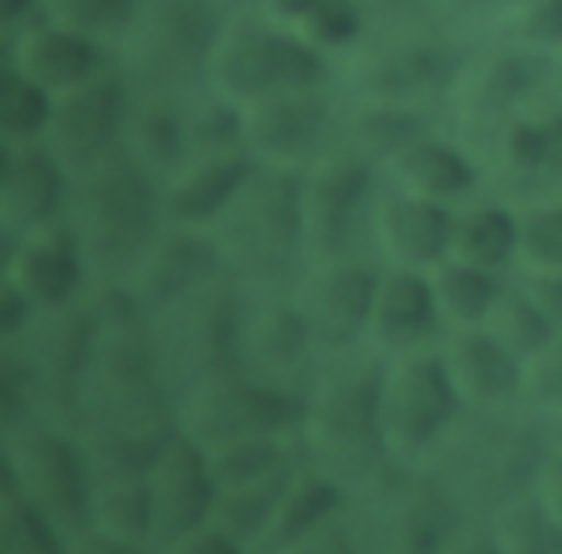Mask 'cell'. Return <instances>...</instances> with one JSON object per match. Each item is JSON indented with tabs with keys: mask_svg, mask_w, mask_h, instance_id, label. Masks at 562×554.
Returning a JSON list of instances; mask_svg holds the SVG:
<instances>
[{
	"mask_svg": "<svg viewBox=\"0 0 562 554\" xmlns=\"http://www.w3.org/2000/svg\"><path fill=\"white\" fill-rule=\"evenodd\" d=\"M285 554H360V545L351 536V523H347V510L334 523H325L321 532H312L307 541H299L294 550H285Z\"/></svg>",
	"mask_w": 562,
	"mask_h": 554,
	"instance_id": "7dc6e473",
	"label": "cell"
},
{
	"mask_svg": "<svg viewBox=\"0 0 562 554\" xmlns=\"http://www.w3.org/2000/svg\"><path fill=\"white\" fill-rule=\"evenodd\" d=\"M255 171V158L246 154V145H211V149H193L162 185V220L176 224H198L211 229L224 207L237 198V189L246 185V176Z\"/></svg>",
	"mask_w": 562,
	"mask_h": 554,
	"instance_id": "4dcf8cb0",
	"label": "cell"
},
{
	"mask_svg": "<svg viewBox=\"0 0 562 554\" xmlns=\"http://www.w3.org/2000/svg\"><path fill=\"white\" fill-rule=\"evenodd\" d=\"M44 13V0H0V18H4V31L13 35L18 26L35 22Z\"/></svg>",
	"mask_w": 562,
	"mask_h": 554,
	"instance_id": "681fc988",
	"label": "cell"
},
{
	"mask_svg": "<svg viewBox=\"0 0 562 554\" xmlns=\"http://www.w3.org/2000/svg\"><path fill=\"white\" fill-rule=\"evenodd\" d=\"M338 106L329 84L259 97L241 106V145L259 167L307 171L338 141Z\"/></svg>",
	"mask_w": 562,
	"mask_h": 554,
	"instance_id": "2e32d148",
	"label": "cell"
},
{
	"mask_svg": "<svg viewBox=\"0 0 562 554\" xmlns=\"http://www.w3.org/2000/svg\"><path fill=\"white\" fill-rule=\"evenodd\" d=\"M224 18V0H140L114 57L132 88L193 97L206 88V62Z\"/></svg>",
	"mask_w": 562,
	"mask_h": 554,
	"instance_id": "ba28073f",
	"label": "cell"
},
{
	"mask_svg": "<svg viewBox=\"0 0 562 554\" xmlns=\"http://www.w3.org/2000/svg\"><path fill=\"white\" fill-rule=\"evenodd\" d=\"M378 273H382V264L369 251H347V255L307 259L303 273L290 281V299L303 312L321 356L364 347Z\"/></svg>",
	"mask_w": 562,
	"mask_h": 554,
	"instance_id": "e0dca14e",
	"label": "cell"
},
{
	"mask_svg": "<svg viewBox=\"0 0 562 554\" xmlns=\"http://www.w3.org/2000/svg\"><path fill=\"white\" fill-rule=\"evenodd\" d=\"M382 356L369 347L334 352L321 361L299 405V453L351 492L391 466L378 431Z\"/></svg>",
	"mask_w": 562,
	"mask_h": 554,
	"instance_id": "7a4b0ae2",
	"label": "cell"
},
{
	"mask_svg": "<svg viewBox=\"0 0 562 554\" xmlns=\"http://www.w3.org/2000/svg\"><path fill=\"white\" fill-rule=\"evenodd\" d=\"M501 40H514L531 53L562 57V0H518L496 26Z\"/></svg>",
	"mask_w": 562,
	"mask_h": 554,
	"instance_id": "b9f144b4",
	"label": "cell"
},
{
	"mask_svg": "<svg viewBox=\"0 0 562 554\" xmlns=\"http://www.w3.org/2000/svg\"><path fill=\"white\" fill-rule=\"evenodd\" d=\"M351 501V488L338 484L334 475H325L312 462H299L285 479V488L277 492V506L255 541V554H285L299 541H307L312 532H321L325 523H334Z\"/></svg>",
	"mask_w": 562,
	"mask_h": 554,
	"instance_id": "1f68e13d",
	"label": "cell"
},
{
	"mask_svg": "<svg viewBox=\"0 0 562 554\" xmlns=\"http://www.w3.org/2000/svg\"><path fill=\"white\" fill-rule=\"evenodd\" d=\"M518 0H430V9H435V18L452 31L457 22L465 26V22H479V26H501L505 22V13L514 9Z\"/></svg>",
	"mask_w": 562,
	"mask_h": 554,
	"instance_id": "ee69618b",
	"label": "cell"
},
{
	"mask_svg": "<svg viewBox=\"0 0 562 554\" xmlns=\"http://www.w3.org/2000/svg\"><path fill=\"white\" fill-rule=\"evenodd\" d=\"M382 176L408 193H422L439 207H461L470 198H479L483 189H492L487 167L479 158V149L457 132V128H439L430 123L426 132H417L386 167Z\"/></svg>",
	"mask_w": 562,
	"mask_h": 554,
	"instance_id": "d4e9b609",
	"label": "cell"
},
{
	"mask_svg": "<svg viewBox=\"0 0 562 554\" xmlns=\"http://www.w3.org/2000/svg\"><path fill=\"white\" fill-rule=\"evenodd\" d=\"M439 339H443V321L435 308L430 273L382 264L378 286H373V303H369L364 347L378 356H400V352L435 347Z\"/></svg>",
	"mask_w": 562,
	"mask_h": 554,
	"instance_id": "f1b7e54d",
	"label": "cell"
},
{
	"mask_svg": "<svg viewBox=\"0 0 562 554\" xmlns=\"http://www.w3.org/2000/svg\"><path fill=\"white\" fill-rule=\"evenodd\" d=\"M4 281L35 312L70 308L97 290L83 242L70 229V220H53V224H40V229L4 242Z\"/></svg>",
	"mask_w": 562,
	"mask_h": 554,
	"instance_id": "44dd1931",
	"label": "cell"
},
{
	"mask_svg": "<svg viewBox=\"0 0 562 554\" xmlns=\"http://www.w3.org/2000/svg\"><path fill=\"white\" fill-rule=\"evenodd\" d=\"M123 149L162 185L189 154H193V136H189V97H171V92H132V110H127V128H123Z\"/></svg>",
	"mask_w": 562,
	"mask_h": 554,
	"instance_id": "d6a6232c",
	"label": "cell"
},
{
	"mask_svg": "<svg viewBox=\"0 0 562 554\" xmlns=\"http://www.w3.org/2000/svg\"><path fill=\"white\" fill-rule=\"evenodd\" d=\"M110 62H114L110 44H101L97 35L75 31L48 13H40L35 22H26L9 35V66L48 92H66V88L92 79L97 70H105Z\"/></svg>",
	"mask_w": 562,
	"mask_h": 554,
	"instance_id": "f546056e",
	"label": "cell"
},
{
	"mask_svg": "<svg viewBox=\"0 0 562 554\" xmlns=\"http://www.w3.org/2000/svg\"><path fill=\"white\" fill-rule=\"evenodd\" d=\"M299 396L277 391L246 369H224L176 396V431H184L202 448L268 431L299 435Z\"/></svg>",
	"mask_w": 562,
	"mask_h": 554,
	"instance_id": "9a60e30c",
	"label": "cell"
},
{
	"mask_svg": "<svg viewBox=\"0 0 562 554\" xmlns=\"http://www.w3.org/2000/svg\"><path fill=\"white\" fill-rule=\"evenodd\" d=\"M544 431H549V422L531 418L527 409L461 413V422L435 448L426 470H435V479L457 497V506L465 514L487 519L505 501L531 492Z\"/></svg>",
	"mask_w": 562,
	"mask_h": 554,
	"instance_id": "5b68a950",
	"label": "cell"
},
{
	"mask_svg": "<svg viewBox=\"0 0 562 554\" xmlns=\"http://www.w3.org/2000/svg\"><path fill=\"white\" fill-rule=\"evenodd\" d=\"M465 57L470 53H461L443 22H408L369 31L360 48L338 62V70L347 79V97L430 110L435 101L448 106Z\"/></svg>",
	"mask_w": 562,
	"mask_h": 554,
	"instance_id": "52a82bcc",
	"label": "cell"
},
{
	"mask_svg": "<svg viewBox=\"0 0 562 554\" xmlns=\"http://www.w3.org/2000/svg\"><path fill=\"white\" fill-rule=\"evenodd\" d=\"M224 273L246 290H290L307 264L299 171L259 167L246 176L237 198L211 224Z\"/></svg>",
	"mask_w": 562,
	"mask_h": 554,
	"instance_id": "277c9868",
	"label": "cell"
},
{
	"mask_svg": "<svg viewBox=\"0 0 562 554\" xmlns=\"http://www.w3.org/2000/svg\"><path fill=\"white\" fill-rule=\"evenodd\" d=\"M4 488L31 501L57 532H88V492H92V453L88 440L57 418H26L0 431Z\"/></svg>",
	"mask_w": 562,
	"mask_h": 554,
	"instance_id": "9c48e42d",
	"label": "cell"
},
{
	"mask_svg": "<svg viewBox=\"0 0 562 554\" xmlns=\"http://www.w3.org/2000/svg\"><path fill=\"white\" fill-rule=\"evenodd\" d=\"M53 101L57 92L40 88L22 70L4 66V88H0V145H31L48 136L53 123Z\"/></svg>",
	"mask_w": 562,
	"mask_h": 554,
	"instance_id": "d590c367",
	"label": "cell"
},
{
	"mask_svg": "<svg viewBox=\"0 0 562 554\" xmlns=\"http://www.w3.org/2000/svg\"><path fill=\"white\" fill-rule=\"evenodd\" d=\"M553 70H558V57L531 53V48L496 35V44L483 53H470L457 75V88L448 97L452 128L470 145H479L505 119L553 97Z\"/></svg>",
	"mask_w": 562,
	"mask_h": 554,
	"instance_id": "5bb4252c",
	"label": "cell"
},
{
	"mask_svg": "<svg viewBox=\"0 0 562 554\" xmlns=\"http://www.w3.org/2000/svg\"><path fill=\"white\" fill-rule=\"evenodd\" d=\"M70 202V167L44 145H0V233L4 242L66 220Z\"/></svg>",
	"mask_w": 562,
	"mask_h": 554,
	"instance_id": "4316f807",
	"label": "cell"
},
{
	"mask_svg": "<svg viewBox=\"0 0 562 554\" xmlns=\"http://www.w3.org/2000/svg\"><path fill=\"white\" fill-rule=\"evenodd\" d=\"M562 268V189L518 198V268Z\"/></svg>",
	"mask_w": 562,
	"mask_h": 554,
	"instance_id": "8d00e7d4",
	"label": "cell"
},
{
	"mask_svg": "<svg viewBox=\"0 0 562 554\" xmlns=\"http://www.w3.org/2000/svg\"><path fill=\"white\" fill-rule=\"evenodd\" d=\"M439 356L465 413L522 409V356L509 352L492 330H448L439 339Z\"/></svg>",
	"mask_w": 562,
	"mask_h": 554,
	"instance_id": "83f0119b",
	"label": "cell"
},
{
	"mask_svg": "<svg viewBox=\"0 0 562 554\" xmlns=\"http://www.w3.org/2000/svg\"><path fill=\"white\" fill-rule=\"evenodd\" d=\"M522 409L549 426L562 422V330L522 361Z\"/></svg>",
	"mask_w": 562,
	"mask_h": 554,
	"instance_id": "ab89813d",
	"label": "cell"
},
{
	"mask_svg": "<svg viewBox=\"0 0 562 554\" xmlns=\"http://www.w3.org/2000/svg\"><path fill=\"white\" fill-rule=\"evenodd\" d=\"M448 259H465L492 273H514L518 268V202L483 189L479 198L452 207Z\"/></svg>",
	"mask_w": 562,
	"mask_h": 554,
	"instance_id": "836d02e7",
	"label": "cell"
},
{
	"mask_svg": "<svg viewBox=\"0 0 562 554\" xmlns=\"http://www.w3.org/2000/svg\"><path fill=\"white\" fill-rule=\"evenodd\" d=\"M66 554H154L149 545H132V541H114L101 532H79L66 541Z\"/></svg>",
	"mask_w": 562,
	"mask_h": 554,
	"instance_id": "c3c4849f",
	"label": "cell"
},
{
	"mask_svg": "<svg viewBox=\"0 0 562 554\" xmlns=\"http://www.w3.org/2000/svg\"><path fill=\"white\" fill-rule=\"evenodd\" d=\"M553 554H562V541H558V550H553Z\"/></svg>",
	"mask_w": 562,
	"mask_h": 554,
	"instance_id": "816d5d0a",
	"label": "cell"
},
{
	"mask_svg": "<svg viewBox=\"0 0 562 554\" xmlns=\"http://www.w3.org/2000/svg\"><path fill=\"white\" fill-rule=\"evenodd\" d=\"M448 220H452V207L408 193L382 176V189L369 215V255L386 268L430 273L435 264L448 259Z\"/></svg>",
	"mask_w": 562,
	"mask_h": 554,
	"instance_id": "484cf974",
	"label": "cell"
},
{
	"mask_svg": "<svg viewBox=\"0 0 562 554\" xmlns=\"http://www.w3.org/2000/svg\"><path fill=\"white\" fill-rule=\"evenodd\" d=\"M88 453H92L88 532L154 550V514H149V453H154V444L88 440Z\"/></svg>",
	"mask_w": 562,
	"mask_h": 554,
	"instance_id": "7402d4cb",
	"label": "cell"
},
{
	"mask_svg": "<svg viewBox=\"0 0 562 554\" xmlns=\"http://www.w3.org/2000/svg\"><path fill=\"white\" fill-rule=\"evenodd\" d=\"M430 554H501V550H496L492 523H487L483 514H461V519L452 523V532H448Z\"/></svg>",
	"mask_w": 562,
	"mask_h": 554,
	"instance_id": "f6af8a7d",
	"label": "cell"
},
{
	"mask_svg": "<svg viewBox=\"0 0 562 554\" xmlns=\"http://www.w3.org/2000/svg\"><path fill=\"white\" fill-rule=\"evenodd\" d=\"M465 510L426 466L391 462L347 501L360 554H430Z\"/></svg>",
	"mask_w": 562,
	"mask_h": 554,
	"instance_id": "30bf717a",
	"label": "cell"
},
{
	"mask_svg": "<svg viewBox=\"0 0 562 554\" xmlns=\"http://www.w3.org/2000/svg\"><path fill=\"white\" fill-rule=\"evenodd\" d=\"M321 361L325 356H321L303 312L294 308L290 290H246L241 334H237V369L303 400Z\"/></svg>",
	"mask_w": 562,
	"mask_h": 554,
	"instance_id": "ac0fdd59",
	"label": "cell"
},
{
	"mask_svg": "<svg viewBox=\"0 0 562 554\" xmlns=\"http://www.w3.org/2000/svg\"><path fill=\"white\" fill-rule=\"evenodd\" d=\"M66 220L83 242L97 290L123 286L136 255L162 224L158 180L119 145L70 171Z\"/></svg>",
	"mask_w": 562,
	"mask_h": 554,
	"instance_id": "3957f363",
	"label": "cell"
},
{
	"mask_svg": "<svg viewBox=\"0 0 562 554\" xmlns=\"http://www.w3.org/2000/svg\"><path fill=\"white\" fill-rule=\"evenodd\" d=\"M378 189H382V167L347 145L325 149L307 171H299L307 259L369 251V215Z\"/></svg>",
	"mask_w": 562,
	"mask_h": 554,
	"instance_id": "4fadbf2b",
	"label": "cell"
},
{
	"mask_svg": "<svg viewBox=\"0 0 562 554\" xmlns=\"http://www.w3.org/2000/svg\"><path fill=\"white\" fill-rule=\"evenodd\" d=\"M487 180L505 189V198H531L562 189V101L544 97L522 114L492 128L479 145Z\"/></svg>",
	"mask_w": 562,
	"mask_h": 554,
	"instance_id": "d6986e66",
	"label": "cell"
},
{
	"mask_svg": "<svg viewBox=\"0 0 562 554\" xmlns=\"http://www.w3.org/2000/svg\"><path fill=\"white\" fill-rule=\"evenodd\" d=\"M97 303V347L75 387L70 426L83 440L158 444L167 431H176V396L154 356L149 312L123 286H101Z\"/></svg>",
	"mask_w": 562,
	"mask_h": 554,
	"instance_id": "6da1fadb",
	"label": "cell"
},
{
	"mask_svg": "<svg viewBox=\"0 0 562 554\" xmlns=\"http://www.w3.org/2000/svg\"><path fill=\"white\" fill-rule=\"evenodd\" d=\"M136 9H140V0H44L48 18H57L75 31H88L110 48L123 44L127 26L136 22Z\"/></svg>",
	"mask_w": 562,
	"mask_h": 554,
	"instance_id": "60d3db41",
	"label": "cell"
},
{
	"mask_svg": "<svg viewBox=\"0 0 562 554\" xmlns=\"http://www.w3.org/2000/svg\"><path fill=\"white\" fill-rule=\"evenodd\" d=\"M483 330H492L509 352H518L522 361L536 352V347H544L553 334H558V325L536 308V299L522 290V281L509 273V281H505V290H501V299L492 303V312H487V321H483Z\"/></svg>",
	"mask_w": 562,
	"mask_h": 554,
	"instance_id": "74e56055",
	"label": "cell"
},
{
	"mask_svg": "<svg viewBox=\"0 0 562 554\" xmlns=\"http://www.w3.org/2000/svg\"><path fill=\"white\" fill-rule=\"evenodd\" d=\"M487 523L501 554H553L562 541V523L531 492L505 501L496 514H487Z\"/></svg>",
	"mask_w": 562,
	"mask_h": 554,
	"instance_id": "f35d334b",
	"label": "cell"
},
{
	"mask_svg": "<svg viewBox=\"0 0 562 554\" xmlns=\"http://www.w3.org/2000/svg\"><path fill=\"white\" fill-rule=\"evenodd\" d=\"M461 400L452 391V378L443 369L439 343L382 356V383H378V431L391 462L426 466L435 448L448 440V431L461 422Z\"/></svg>",
	"mask_w": 562,
	"mask_h": 554,
	"instance_id": "7c38bea8",
	"label": "cell"
},
{
	"mask_svg": "<svg viewBox=\"0 0 562 554\" xmlns=\"http://www.w3.org/2000/svg\"><path fill=\"white\" fill-rule=\"evenodd\" d=\"M329 75L334 62L268 9H228L206 62V88L233 106H250L285 88L329 84Z\"/></svg>",
	"mask_w": 562,
	"mask_h": 554,
	"instance_id": "8992f818",
	"label": "cell"
},
{
	"mask_svg": "<svg viewBox=\"0 0 562 554\" xmlns=\"http://www.w3.org/2000/svg\"><path fill=\"white\" fill-rule=\"evenodd\" d=\"M215 506V475L206 448L184 431H167L149 453V514H154V545L211 523Z\"/></svg>",
	"mask_w": 562,
	"mask_h": 554,
	"instance_id": "cb8c5ba5",
	"label": "cell"
},
{
	"mask_svg": "<svg viewBox=\"0 0 562 554\" xmlns=\"http://www.w3.org/2000/svg\"><path fill=\"white\" fill-rule=\"evenodd\" d=\"M553 97L562 101V57H558V70H553Z\"/></svg>",
	"mask_w": 562,
	"mask_h": 554,
	"instance_id": "f907efd6",
	"label": "cell"
},
{
	"mask_svg": "<svg viewBox=\"0 0 562 554\" xmlns=\"http://www.w3.org/2000/svg\"><path fill=\"white\" fill-rule=\"evenodd\" d=\"M132 79L127 70L119 66V57L97 70L92 79L57 92L53 101V123H48V136L44 145L75 171L110 149L123 145V128H127V110H132Z\"/></svg>",
	"mask_w": 562,
	"mask_h": 554,
	"instance_id": "ffe728a7",
	"label": "cell"
},
{
	"mask_svg": "<svg viewBox=\"0 0 562 554\" xmlns=\"http://www.w3.org/2000/svg\"><path fill=\"white\" fill-rule=\"evenodd\" d=\"M505 281H509V273H492V268H479V264H465V259L435 264L430 268V290H435V308H439L443 334L483 325L492 303L501 299Z\"/></svg>",
	"mask_w": 562,
	"mask_h": 554,
	"instance_id": "e575fe53",
	"label": "cell"
},
{
	"mask_svg": "<svg viewBox=\"0 0 562 554\" xmlns=\"http://www.w3.org/2000/svg\"><path fill=\"white\" fill-rule=\"evenodd\" d=\"M154 554H250L241 541H233L228 532H220L215 523H202L193 532H180L162 545H154Z\"/></svg>",
	"mask_w": 562,
	"mask_h": 554,
	"instance_id": "bcb514c9",
	"label": "cell"
},
{
	"mask_svg": "<svg viewBox=\"0 0 562 554\" xmlns=\"http://www.w3.org/2000/svg\"><path fill=\"white\" fill-rule=\"evenodd\" d=\"M531 497L562 523V422L544 431L540 457H536V475H531Z\"/></svg>",
	"mask_w": 562,
	"mask_h": 554,
	"instance_id": "7bdbcfd3",
	"label": "cell"
},
{
	"mask_svg": "<svg viewBox=\"0 0 562 554\" xmlns=\"http://www.w3.org/2000/svg\"><path fill=\"white\" fill-rule=\"evenodd\" d=\"M224 273V259H220V246L211 237V229H198V224H176V220H162L158 233L145 242V251L136 255L132 273L123 277V290L145 308H167L176 303L180 295L215 281Z\"/></svg>",
	"mask_w": 562,
	"mask_h": 554,
	"instance_id": "603a6c76",
	"label": "cell"
},
{
	"mask_svg": "<svg viewBox=\"0 0 562 554\" xmlns=\"http://www.w3.org/2000/svg\"><path fill=\"white\" fill-rule=\"evenodd\" d=\"M241 299H246V290L228 273H220L215 281H206V286L180 295L176 303L149 312L154 356L162 365L171 396L189 391L202 378L237 369Z\"/></svg>",
	"mask_w": 562,
	"mask_h": 554,
	"instance_id": "8fae6325",
	"label": "cell"
}]
</instances>
